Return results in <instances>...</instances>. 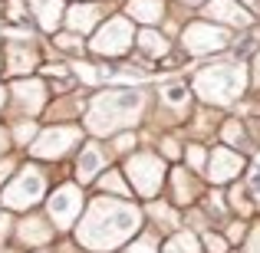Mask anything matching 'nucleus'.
I'll list each match as a JSON object with an SVG mask.
<instances>
[{
  "mask_svg": "<svg viewBox=\"0 0 260 253\" xmlns=\"http://www.w3.org/2000/svg\"><path fill=\"white\" fill-rule=\"evenodd\" d=\"M112 145H115V152H119V155H125V152H132V148H135V135L132 132H119V135H112Z\"/></svg>",
  "mask_w": 260,
  "mask_h": 253,
  "instance_id": "f704fd0d",
  "label": "nucleus"
},
{
  "mask_svg": "<svg viewBox=\"0 0 260 253\" xmlns=\"http://www.w3.org/2000/svg\"><path fill=\"white\" fill-rule=\"evenodd\" d=\"M201 13H204V20H211V23L224 26V30H231V33L254 26V13H250L241 0H208V4L201 7Z\"/></svg>",
  "mask_w": 260,
  "mask_h": 253,
  "instance_id": "9b49d317",
  "label": "nucleus"
},
{
  "mask_svg": "<svg viewBox=\"0 0 260 253\" xmlns=\"http://www.w3.org/2000/svg\"><path fill=\"white\" fill-rule=\"evenodd\" d=\"M106 168V152H102L99 141H89V145L79 148V158H76V184H92L95 177L102 174Z\"/></svg>",
  "mask_w": 260,
  "mask_h": 253,
  "instance_id": "2eb2a0df",
  "label": "nucleus"
},
{
  "mask_svg": "<svg viewBox=\"0 0 260 253\" xmlns=\"http://www.w3.org/2000/svg\"><path fill=\"white\" fill-rule=\"evenodd\" d=\"M204 207H208V214H228V204H224V194L221 191H211L208 197H204Z\"/></svg>",
  "mask_w": 260,
  "mask_h": 253,
  "instance_id": "72a5a7b5",
  "label": "nucleus"
},
{
  "mask_svg": "<svg viewBox=\"0 0 260 253\" xmlns=\"http://www.w3.org/2000/svg\"><path fill=\"white\" fill-rule=\"evenodd\" d=\"M125 17L142 26H158L165 20V0H128Z\"/></svg>",
  "mask_w": 260,
  "mask_h": 253,
  "instance_id": "a211bd4d",
  "label": "nucleus"
},
{
  "mask_svg": "<svg viewBox=\"0 0 260 253\" xmlns=\"http://www.w3.org/2000/svg\"><path fill=\"white\" fill-rule=\"evenodd\" d=\"M231 207H234L237 214H244V217L254 210V197H250V191L244 188V184H237V181L231 184Z\"/></svg>",
  "mask_w": 260,
  "mask_h": 253,
  "instance_id": "a878e982",
  "label": "nucleus"
},
{
  "mask_svg": "<svg viewBox=\"0 0 260 253\" xmlns=\"http://www.w3.org/2000/svg\"><path fill=\"white\" fill-rule=\"evenodd\" d=\"M53 43H56V50L73 53V56H79V53L86 50V46H83V37H79V33H70V30L56 33V37H53Z\"/></svg>",
  "mask_w": 260,
  "mask_h": 253,
  "instance_id": "bb28decb",
  "label": "nucleus"
},
{
  "mask_svg": "<svg viewBox=\"0 0 260 253\" xmlns=\"http://www.w3.org/2000/svg\"><path fill=\"white\" fill-rule=\"evenodd\" d=\"M13 171H17L13 158H7V155H4V158H0V191H4V184H7V181H10V174H13Z\"/></svg>",
  "mask_w": 260,
  "mask_h": 253,
  "instance_id": "e433bc0d",
  "label": "nucleus"
},
{
  "mask_svg": "<svg viewBox=\"0 0 260 253\" xmlns=\"http://www.w3.org/2000/svg\"><path fill=\"white\" fill-rule=\"evenodd\" d=\"M244 171V155L234 152L228 145H214L208 152V165H204V177H208L214 188H224V184H234Z\"/></svg>",
  "mask_w": 260,
  "mask_h": 253,
  "instance_id": "9d476101",
  "label": "nucleus"
},
{
  "mask_svg": "<svg viewBox=\"0 0 260 253\" xmlns=\"http://www.w3.org/2000/svg\"><path fill=\"white\" fill-rule=\"evenodd\" d=\"M46 197V174L37 165H23L13 171V177L0 191V207L4 210H30Z\"/></svg>",
  "mask_w": 260,
  "mask_h": 253,
  "instance_id": "20e7f679",
  "label": "nucleus"
},
{
  "mask_svg": "<svg viewBox=\"0 0 260 253\" xmlns=\"http://www.w3.org/2000/svg\"><path fill=\"white\" fill-rule=\"evenodd\" d=\"M10 92H13V105L26 115L43 112L46 99H50V89H46L43 79H17V83L10 86Z\"/></svg>",
  "mask_w": 260,
  "mask_h": 253,
  "instance_id": "ddd939ff",
  "label": "nucleus"
},
{
  "mask_svg": "<svg viewBox=\"0 0 260 253\" xmlns=\"http://www.w3.org/2000/svg\"><path fill=\"white\" fill-rule=\"evenodd\" d=\"M125 253H158V243H155V237H152V234H142L139 240L128 243V250H125Z\"/></svg>",
  "mask_w": 260,
  "mask_h": 253,
  "instance_id": "2f4dec72",
  "label": "nucleus"
},
{
  "mask_svg": "<svg viewBox=\"0 0 260 253\" xmlns=\"http://www.w3.org/2000/svg\"><path fill=\"white\" fill-rule=\"evenodd\" d=\"M26 7H30V17L37 20V26L43 33H56L66 17L63 0H26Z\"/></svg>",
  "mask_w": 260,
  "mask_h": 253,
  "instance_id": "f3484780",
  "label": "nucleus"
},
{
  "mask_svg": "<svg viewBox=\"0 0 260 253\" xmlns=\"http://www.w3.org/2000/svg\"><path fill=\"white\" fill-rule=\"evenodd\" d=\"M135 46V26L128 17H112L106 23H99V30L89 40V53L102 59H122Z\"/></svg>",
  "mask_w": 260,
  "mask_h": 253,
  "instance_id": "423d86ee",
  "label": "nucleus"
},
{
  "mask_svg": "<svg viewBox=\"0 0 260 253\" xmlns=\"http://www.w3.org/2000/svg\"><path fill=\"white\" fill-rule=\"evenodd\" d=\"M142 227V210L135 204H128L125 197H95L89 201L76 224V240L79 247L92 253H109L122 243H128Z\"/></svg>",
  "mask_w": 260,
  "mask_h": 253,
  "instance_id": "f257e3e1",
  "label": "nucleus"
},
{
  "mask_svg": "<svg viewBox=\"0 0 260 253\" xmlns=\"http://www.w3.org/2000/svg\"><path fill=\"white\" fill-rule=\"evenodd\" d=\"M148 95L145 89H106V92L92 95V102L86 105V128L95 138H106V135H119L122 128L132 132V125L139 122L142 109H145Z\"/></svg>",
  "mask_w": 260,
  "mask_h": 253,
  "instance_id": "f03ea898",
  "label": "nucleus"
},
{
  "mask_svg": "<svg viewBox=\"0 0 260 253\" xmlns=\"http://www.w3.org/2000/svg\"><path fill=\"white\" fill-rule=\"evenodd\" d=\"M4 17L10 20V23H26V17H30L26 0H7L4 4Z\"/></svg>",
  "mask_w": 260,
  "mask_h": 253,
  "instance_id": "c85d7f7f",
  "label": "nucleus"
},
{
  "mask_svg": "<svg viewBox=\"0 0 260 253\" xmlns=\"http://www.w3.org/2000/svg\"><path fill=\"white\" fill-rule=\"evenodd\" d=\"M231 43H234V33L211 23V20H191L181 30L184 56H214V53L231 50Z\"/></svg>",
  "mask_w": 260,
  "mask_h": 253,
  "instance_id": "39448f33",
  "label": "nucleus"
},
{
  "mask_svg": "<svg viewBox=\"0 0 260 253\" xmlns=\"http://www.w3.org/2000/svg\"><path fill=\"white\" fill-rule=\"evenodd\" d=\"M0 69H4V63H0Z\"/></svg>",
  "mask_w": 260,
  "mask_h": 253,
  "instance_id": "c03bdc74",
  "label": "nucleus"
},
{
  "mask_svg": "<svg viewBox=\"0 0 260 253\" xmlns=\"http://www.w3.org/2000/svg\"><path fill=\"white\" fill-rule=\"evenodd\" d=\"M168 191H172V204L175 207H188L201 197V188H198V174L188 168H172L168 171Z\"/></svg>",
  "mask_w": 260,
  "mask_h": 253,
  "instance_id": "4468645a",
  "label": "nucleus"
},
{
  "mask_svg": "<svg viewBox=\"0 0 260 253\" xmlns=\"http://www.w3.org/2000/svg\"><path fill=\"white\" fill-rule=\"evenodd\" d=\"M221 145L234 148V152H254L257 141L250 138L247 122H241V119H228V122L221 125Z\"/></svg>",
  "mask_w": 260,
  "mask_h": 253,
  "instance_id": "aec40b11",
  "label": "nucleus"
},
{
  "mask_svg": "<svg viewBox=\"0 0 260 253\" xmlns=\"http://www.w3.org/2000/svg\"><path fill=\"white\" fill-rule=\"evenodd\" d=\"M228 237H224V240H228V243H241L244 240V234H247V227H244V221H231L228 224Z\"/></svg>",
  "mask_w": 260,
  "mask_h": 253,
  "instance_id": "c9c22d12",
  "label": "nucleus"
},
{
  "mask_svg": "<svg viewBox=\"0 0 260 253\" xmlns=\"http://www.w3.org/2000/svg\"><path fill=\"white\" fill-rule=\"evenodd\" d=\"M4 105H7V89L0 86V109H4Z\"/></svg>",
  "mask_w": 260,
  "mask_h": 253,
  "instance_id": "79ce46f5",
  "label": "nucleus"
},
{
  "mask_svg": "<svg viewBox=\"0 0 260 253\" xmlns=\"http://www.w3.org/2000/svg\"><path fill=\"white\" fill-rule=\"evenodd\" d=\"M135 46H139V53L148 56V59H165L168 56V40H165V33H158L155 26H142V30L135 33Z\"/></svg>",
  "mask_w": 260,
  "mask_h": 253,
  "instance_id": "412c9836",
  "label": "nucleus"
},
{
  "mask_svg": "<svg viewBox=\"0 0 260 253\" xmlns=\"http://www.w3.org/2000/svg\"><path fill=\"white\" fill-rule=\"evenodd\" d=\"M244 188L250 191L254 201H260V152L254 155V161H250V168H247V184H244Z\"/></svg>",
  "mask_w": 260,
  "mask_h": 253,
  "instance_id": "7c9ffc66",
  "label": "nucleus"
},
{
  "mask_svg": "<svg viewBox=\"0 0 260 253\" xmlns=\"http://www.w3.org/2000/svg\"><path fill=\"white\" fill-rule=\"evenodd\" d=\"M161 155H165V158H178V141L175 138H161Z\"/></svg>",
  "mask_w": 260,
  "mask_h": 253,
  "instance_id": "4c0bfd02",
  "label": "nucleus"
},
{
  "mask_svg": "<svg viewBox=\"0 0 260 253\" xmlns=\"http://www.w3.org/2000/svg\"><path fill=\"white\" fill-rule=\"evenodd\" d=\"M148 214L155 217V224H158L161 230H178V227H181V217H178V210L172 207V204L152 201V204H148Z\"/></svg>",
  "mask_w": 260,
  "mask_h": 253,
  "instance_id": "393cba45",
  "label": "nucleus"
},
{
  "mask_svg": "<svg viewBox=\"0 0 260 253\" xmlns=\"http://www.w3.org/2000/svg\"><path fill=\"white\" fill-rule=\"evenodd\" d=\"M247 250L260 253V227H254V234H250V240H247Z\"/></svg>",
  "mask_w": 260,
  "mask_h": 253,
  "instance_id": "ea45409f",
  "label": "nucleus"
},
{
  "mask_svg": "<svg viewBox=\"0 0 260 253\" xmlns=\"http://www.w3.org/2000/svg\"><path fill=\"white\" fill-rule=\"evenodd\" d=\"M53 240V227L43 221V217H23L17 227V243H23V247H43V243Z\"/></svg>",
  "mask_w": 260,
  "mask_h": 253,
  "instance_id": "6ab92c4d",
  "label": "nucleus"
},
{
  "mask_svg": "<svg viewBox=\"0 0 260 253\" xmlns=\"http://www.w3.org/2000/svg\"><path fill=\"white\" fill-rule=\"evenodd\" d=\"M125 174H128V181H132V191H135V194L145 197V201H155V197H158V191L165 188L168 168H165V161H161L158 155L139 152V155H132V158L125 161Z\"/></svg>",
  "mask_w": 260,
  "mask_h": 253,
  "instance_id": "0eeeda50",
  "label": "nucleus"
},
{
  "mask_svg": "<svg viewBox=\"0 0 260 253\" xmlns=\"http://www.w3.org/2000/svg\"><path fill=\"white\" fill-rule=\"evenodd\" d=\"M250 86V69L241 59H217V63H204L201 69L191 76V89L208 109H228L247 92Z\"/></svg>",
  "mask_w": 260,
  "mask_h": 253,
  "instance_id": "7ed1b4c3",
  "label": "nucleus"
},
{
  "mask_svg": "<svg viewBox=\"0 0 260 253\" xmlns=\"http://www.w3.org/2000/svg\"><path fill=\"white\" fill-rule=\"evenodd\" d=\"M184 165L194 168V174H204V165H208V152H204V145H188V152H184Z\"/></svg>",
  "mask_w": 260,
  "mask_h": 253,
  "instance_id": "cd10ccee",
  "label": "nucleus"
},
{
  "mask_svg": "<svg viewBox=\"0 0 260 253\" xmlns=\"http://www.w3.org/2000/svg\"><path fill=\"white\" fill-rule=\"evenodd\" d=\"M99 20H102V10L92 4V0H83V4H73L70 10H66L63 23H66L70 33H79V37H83V33H95Z\"/></svg>",
  "mask_w": 260,
  "mask_h": 253,
  "instance_id": "dca6fc26",
  "label": "nucleus"
},
{
  "mask_svg": "<svg viewBox=\"0 0 260 253\" xmlns=\"http://www.w3.org/2000/svg\"><path fill=\"white\" fill-rule=\"evenodd\" d=\"M181 4H184V7H204L208 0H181Z\"/></svg>",
  "mask_w": 260,
  "mask_h": 253,
  "instance_id": "a19ab883",
  "label": "nucleus"
},
{
  "mask_svg": "<svg viewBox=\"0 0 260 253\" xmlns=\"http://www.w3.org/2000/svg\"><path fill=\"white\" fill-rule=\"evenodd\" d=\"M161 253H201V240L191 230H178L175 237H168V243L161 247Z\"/></svg>",
  "mask_w": 260,
  "mask_h": 253,
  "instance_id": "b1692460",
  "label": "nucleus"
},
{
  "mask_svg": "<svg viewBox=\"0 0 260 253\" xmlns=\"http://www.w3.org/2000/svg\"><path fill=\"white\" fill-rule=\"evenodd\" d=\"M79 141H83V128L59 122V125H50L43 132H37V138L30 141V155L37 161H59L73 148H79Z\"/></svg>",
  "mask_w": 260,
  "mask_h": 253,
  "instance_id": "6e6552de",
  "label": "nucleus"
},
{
  "mask_svg": "<svg viewBox=\"0 0 260 253\" xmlns=\"http://www.w3.org/2000/svg\"><path fill=\"white\" fill-rule=\"evenodd\" d=\"M250 83H254L260 89V50H257V56H254V63H250Z\"/></svg>",
  "mask_w": 260,
  "mask_h": 253,
  "instance_id": "58836bf2",
  "label": "nucleus"
},
{
  "mask_svg": "<svg viewBox=\"0 0 260 253\" xmlns=\"http://www.w3.org/2000/svg\"><path fill=\"white\" fill-rule=\"evenodd\" d=\"M13 138H17V145H26V148H30V141L37 138V122H30V119L17 122V125H13Z\"/></svg>",
  "mask_w": 260,
  "mask_h": 253,
  "instance_id": "c756f323",
  "label": "nucleus"
},
{
  "mask_svg": "<svg viewBox=\"0 0 260 253\" xmlns=\"http://www.w3.org/2000/svg\"><path fill=\"white\" fill-rule=\"evenodd\" d=\"M201 243L208 247V253H228V240H224L221 234H214V230H204Z\"/></svg>",
  "mask_w": 260,
  "mask_h": 253,
  "instance_id": "473e14b6",
  "label": "nucleus"
},
{
  "mask_svg": "<svg viewBox=\"0 0 260 253\" xmlns=\"http://www.w3.org/2000/svg\"><path fill=\"white\" fill-rule=\"evenodd\" d=\"M95 181H99L102 194H115V197H128V194H132V188H128L125 177H122V171H115V168L112 171H102Z\"/></svg>",
  "mask_w": 260,
  "mask_h": 253,
  "instance_id": "5701e85b",
  "label": "nucleus"
},
{
  "mask_svg": "<svg viewBox=\"0 0 260 253\" xmlns=\"http://www.w3.org/2000/svg\"><path fill=\"white\" fill-rule=\"evenodd\" d=\"M76 4H83V0H76Z\"/></svg>",
  "mask_w": 260,
  "mask_h": 253,
  "instance_id": "37998d69",
  "label": "nucleus"
},
{
  "mask_svg": "<svg viewBox=\"0 0 260 253\" xmlns=\"http://www.w3.org/2000/svg\"><path fill=\"white\" fill-rule=\"evenodd\" d=\"M158 99H161V105L165 109H172V112H188V105H191V86H184V83H165L161 86V92H158Z\"/></svg>",
  "mask_w": 260,
  "mask_h": 253,
  "instance_id": "4be33fe9",
  "label": "nucleus"
},
{
  "mask_svg": "<svg viewBox=\"0 0 260 253\" xmlns=\"http://www.w3.org/2000/svg\"><path fill=\"white\" fill-rule=\"evenodd\" d=\"M83 188L79 184H59L50 197H46V214H50L53 230H70L73 224L83 217Z\"/></svg>",
  "mask_w": 260,
  "mask_h": 253,
  "instance_id": "1a4fd4ad",
  "label": "nucleus"
},
{
  "mask_svg": "<svg viewBox=\"0 0 260 253\" xmlns=\"http://www.w3.org/2000/svg\"><path fill=\"white\" fill-rule=\"evenodd\" d=\"M40 63V50L33 46V40H7L4 50V66L10 76H26Z\"/></svg>",
  "mask_w": 260,
  "mask_h": 253,
  "instance_id": "f8f14e48",
  "label": "nucleus"
}]
</instances>
